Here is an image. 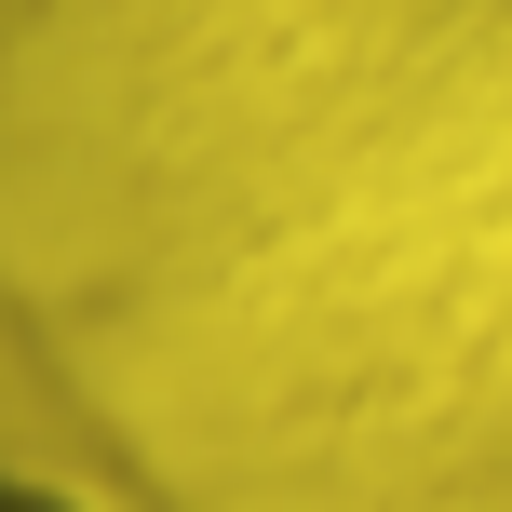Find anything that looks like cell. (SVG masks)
<instances>
[{"mask_svg": "<svg viewBox=\"0 0 512 512\" xmlns=\"http://www.w3.org/2000/svg\"><path fill=\"white\" fill-rule=\"evenodd\" d=\"M0 512H95V499L54 486V472H27V459H0Z\"/></svg>", "mask_w": 512, "mask_h": 512, "instance_id": "1", "label": "cell"}]
</instances>
